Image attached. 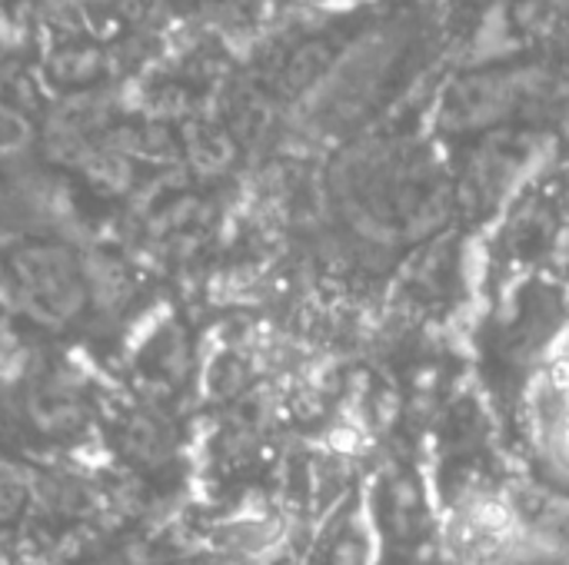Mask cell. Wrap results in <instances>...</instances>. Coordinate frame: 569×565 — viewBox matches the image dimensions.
I'll list each match as a JSON object with an SVG mask.
<instances>
[{
  "mask_svg": "<svg viewBox=\"0 0 569 565\" xmlns=\"http://www.w3.org/2000/svg\"><path fill=\"white\" fill-rule=\"evenodd\" d=\"M363 506L377 539V565H443L440 503L427 456L413 436H400L370 470Z\"/></svg>",
  "mask_w": 569,
  "mask_h": 565,
  "instance_id": "6",
  "label": "cell"
},
{
  "mask_svg": "<svg viewBox=\"0 0 569 565\" xmlns=\"http://www.w3.org/2000/svg\"><path fill=\"white\" fill-rule=\"evenodd\" d=\"M270 0H183V7L200 17L203 23L227 30V33H240V30H253L263 17Z\"/></svg>",
  "mask_w": 569,
  "mask_h": 565,
  "instance_id": "14",
  "label": "cell"
},
{
  "mask_svg": "<svg viewBox=\"0 0 569 565\" xmlns=\"http://www.w3.org/2000/svg\"><path fill=\"white\" fill-rule=\"evenodd\" d=\"M0 565H10V563H3V559H0Z\"/></svg>",
  "mask_w": 569,
  "mask_h": 565,
  "instance_id": "18",
  "label": "cell"
},
{
  "mask_svg": "<svg viewBox=\"0 0 569 565\" xmlns=\"http://www.w3.org/2000/svg\"><path fill=\"white\" fill-rule=\"evenodd\" d=\"M473 303H480L477 286V253L467 256L460 236H437L403 273L397 290V306L403 323L447 333L450 326L473 320Z\"/></svg>",
  "mask_w": 569,
  "mask_h": 565,
  "instance_id": "8",
  "label": "cell"
},
{
  "mask_svg": "<svg viewBox=\"0 0 569 565\" xmlns=\"http://www.w3.org/2000/svg\"><path fill=\"white\" fill-rule=\"evenodd\" d=\"M197 373H200L197 336L180 313H167L153 320L150 330L127 350L123 393L187 410Z\"/></svg>",
  "mask_w": 569,
  "mask_h": 565,
  "instance_id": "9",
  "label": "cell"
},
{
  "mask_svg": "<svg viewBox=\"0 0 569 565\" xmlns=\"http://www.w3.org/2000/svg\"><path fill=\"white\" fill-rule=\"evenodd\" d=\"M127 286L67 233L0 243V303L37 343L100 346L127 320Z\"/></svg>",
  "mask_w": 569,
  "mask_h": 565,
  "instance_id": "1",
  "label": "cell"
},
{
  "mask_svg": "<svg viewBox=\"0 0 569 565\" xmlns=\"http://www.w3.org/2000/svg\"><path fill=\"white\" fill-rule=\"evenodd\" d=\"M300 565H377V539L363 506V486L333 503L303 536Z\"/></svg>",
  "mask_w": 569,
  "mask_h": 565,
  "instance_id": "10",
  "label": "cell"
},
{
  "mask_svg": "<svg viewBox=\"0 0 569 565\" xmlns=\"http://www.w3.org/2000/svg\"><path fill=\"white\" fill-rule=\"evenodd\" d=\"M527 276L569 283V140L547 147L477 246L480 300Z\"/></svg>",
  "mask_w": 569,
  "mask_h": 565,
  "instance_id": "4",
  "label": "cell"
},
{
  "mask_svg": "<svg viewBox=\"0 0 569 565\" xmlns=\"http://www.w3.org/2000/svg\"><path fill=\"white\" fill-rule=\"evenodd\" d=\"M153 523L137 516H117L103 529L77 539L47 565H140V549Z\"/></svg>",
  "mask_w": 569,
  "mask_h": 565,
  "instance_id": "11",
  "label": "cell"
},
{
  "mask_svg": "<svg viewBox=\"0 0 569 565\" xmlns=\"http://www.w3.org/2000/svg\"><path fill=\"white\" fill-rule=\"evenodd\" d=\"M569 340V283L527 276L480 300L467 323L470 376L497 423L513 433L517 413L543 373V366Z\"/></svg>",
  "mask_w": 569,
  "mask_h": 565,
  "instance_id": "2",
  "label": "cell"
},
{
  "mask_svg": "<svg viewBox=\"0 0 569 565\" xmlns=\"http://www.w3.org/2000/svg\"><path fill=\"white\" fill-rule=\"evenodd\" d=\"M510 450L527 480L569 500V340L530 386Z\"/></svg>",
  "mask_w": 569,
  "mask_h": 565,
  "instance_id": "7",
  "label": "cell"
},
{
  "mask_svg": "<svg viewBox=\"0 0 569 565\" xmlns=\"http://www.w3.org/2000/svg\"><path fill=\"white\" fill-rule=\"evenodd\" d=\"M140 565H220V559L210 553L197 526L183 519H167L147 533Z\"/></svg>",
  "mask_w": 569,
  "mask_h": 565,
  "instance_id": "13",
  "label": "cell"
},
{
  "mask_svg": "<svg viewBox=\"0 0 569 565\" xmlns=\"http://www.w3.org/2000/svg\"><path fill=\"white\" fill-rule=\"evenodd\" d=\"M563 7H567V13H569V0H563Z\"/></svg>",
  "mask_w": 569,
  "mask_h": 565,
  "instance_id": "17",
  "label": "cell"
},
{
  "mask_svg": "<svg viewBox=\"0 0 569 565\" xmlns=\"http://www.w3.org/2000/svg\"><path fill=\"white\" fill-rule=\"evenodd\" d=\"M190 446L193 430L187 410L133 393H113L97 433V450L120 513L153 526L173 519L197 476Z\"/></svg>",
  "mask_w": 569,
  "mask_h": 565,
  "instance_id": "3",
  "label": "cell"
},
{
  "mask_svg": "<svg viewBox=\"0 0 569 565\" xmlns=\"http://www.w3.org/2000/svg\"><path fill=\"white\" fill-rule=\"evenodd\" d=\"M33 516V480L27 466L0 463V559L23 565V546Z\"/></svg>",
  "mask_w": 569,
  "mask_h": 565,
  "instance_id": "12",
  "label": "cell"
},
{
  "mask_svg": "<svg viewBox=\"0 0 569 565\" xmlns=\"http://www.w3.org/2000/svg\"><path fill=\"white\" fill-rule=\"evenodd\" d=\"M353 3H363V0H270V7L283 13H323V10H340Z\"/></svg>",
  "mask_w": 569,
  "mask_h": 565,
  "instance_id": "15",
  "label": "cell"
},
{
  "mask_svg": "<svg viewBox=\"0 0 569 565\" xmlns=\"http://www.w3.org/2000/svg\"><path fill=\"white\" fill-rule=\"evenodd\" d=\"M3 3H10V7H17V10H40V7H53V3H60V0H3Z\"/></svg>",
  "mask_w": 569,
  "mask_h": 565,
  "instance_id": "16",
  "label": "cell"
},
{
  "mask_svg": "<svg viewBox=\"0 0 569 565\" xmlns=\"http://www.w3.org/2000/svg\"><path fill=\"white\" fill-rule=\"evenodd\" d=\"M27 466L80 460L97 450V433L113 390L90 370L73 346L30 340L7 366Z\"/></svg>",
  "mask_w": 569,
  "mask_h": 565,
  "instance_id": "5",
  "label": "cell"
}]
</instances>
